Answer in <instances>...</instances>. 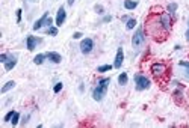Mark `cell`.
Masks as SVG:
<instances>
[{"mask_svg":"<svg viewBox=\"0 0 189 128\" xmlns=\"http://www.w3.org/2000/svg\"><path fill=\"white\" fill-rule=\"evenodd\" d=\"M47 33H48V35H51V36H56V35H58V29L51 26V27H48V29H47Z\"/></svg>","mask_w":189,"mask_h":128,"instance_id":"cell-22","label":"cell"},{"mask_svg":"<svg viewBox=\"0 0 189 128\" xmlns=\"http://www.w3.org/2000/svg\"><path fill=\"white\" fill-rule=\"evenodd\" d=\"M14 88H15V81H12V80H11V81H8V83L5 84V86L2 88V91H0V92H2V93H6L8 91H11V89H14Z\"/></svg>","mask_w":189,"mask_h":128,"instance_id":"cell-14","label":"cell"},{"mask_svg":"<svg viewBox=\"0 0 189 128\" xmlns=\"http://www.w3.org/2000/svg\"><path fill=\"white\" fill-rule=\"evenodd\" d=\"M73 38H74V39H80L82 38V33H80V32H76V33L73 35Z\"/></svg>","mask_w":189,"mask_h":128,"instance_id":"cell-29","label":"cell"},{"mask_svg":"<svg viewBox=\"0 0 189 128\" xmlns=\"http://www.w3.org/2000/svg\"><path fill=\"white\" fill-rule=\"evenodd\" d=\"M65 18H67V12H65L64 6H61V8L58 9V15H56V26H58V27H61L62 24H64Z\"/></svg>","mask_w":189,"mask_h":128,"instance_id":"cell-7","label":"cell"},{"mask_svg":"<svg viewBox=\"0 0 189 128\" xmlns=\"http://www.w3.org/2000/svg\"><path fill=\"white\" fill-rule=\"evenodd\" d=\"M185 36H186V39H188V41H189V29H188V30H186V35H185Z\"/></svg>","mask_w":189,"mask_h":128,"instance_id":"cell-33","label":"cell"},{"mask_svg":"<svg viewBox=\"0 0 189 128\" xmlns=\"http://www.w3.org/2000/svg\"><path fill=\"white\" fill-rule=\"evenodd\" d=\"M21 12H23L21 9L17 11V23H20V21H21Z\"/></svg>","mask_w":189,"mask_h":128,"instance_id":"cell-26","label":"cell"},{"mask_svg":"<svg viewBox=\"0 0 189 128\" xmlns=\"http://www.w3.org/2000/svg\"><path fill=\"white\" fill-rule=\"evenodd\" d=\"M6 59H8V54H6V53L0 54V62H2V63H5V62H6Z\"/></svg>","mask_w":189,"mask_h":128,"instance_id":"cell-27","label":"cell"},{"mask_svg":"<svg viewBox=\"0 0 189 128\" xmlns=\"http://www.w3.org/2000/svg\"><path fill=\"white\" fill-rule=\"evenodd\" d=\"M41 42V39H38V38H35V36H27V41H26V45H27V50H35V47H36V44H39Z\"/></svg>","mask_w":189,"mask_h":128,"instance_id":"cell-10","label":"cell"},{"mask_svg":"<svg viewBox=\"0 0 189 128\" xmlns=\"http://www.w3.org/2000/svg\"><path fill=\"white\" fill-rule=\"evenodd\" d=\"M159 23H160V26H162V29H163L165 32H168V30L171 29V18H170V15H168V14L160 15Z\"/></svg>","mask_w":189,"mask_h":128,"instance_id":"cell-6","label":"cell"},{"mask_svg":"<svg viewBox=\"0 0 189 128\" xmlns=\"http://www.w3.org/2000/svg\"><path fill=\"white\" fill-rule=\"evenodd\" d=\"M46 54H47V59H48V60H51L53 63H61V60H62V57H61L59 53L48 51V53H46Z\"/></svg>","mask_w":189,"mask_h":128,"instance_id":"cell-12","label":"cell"},{"mask_svg":"<svg viewBox=\"0 0 189 128\" xmlns=\"http://www.w3.org/2000/svg\"><path fill=\"white\" fill-rule=\"evenodd\" d=\"M175 11H177V3H170L168 5V12L170 14H174Z\"/></svg>","mask_w":189,"mask_h":128,"instance_id":"cell-20","label":"cell"},{"mask_svg":"<svg viewBox=\"0 0 189 128\" xmlns=\"http://www.w3.org/2000/svg\"><path fill=\"white\" fill-rule=\"evenodd\" d=\"M62 88H64V84H62V83H56V84H55V88H53L55 93H59V92L62 91Z\"/></svg>","mask_w":189,"mask_h":128,"instance_id":"cell-24","label":"cell"},{"mask_svg":"<svg viewBox=\"0 0 189 128\" xmlns=\"http://www.w3.org/2000/svg\"><path fill=\"white\" fill-rule=\"evenodd\" d=\"M51 24H53V20H51L50 17L47 18V21H46V26H48V27H51Z\"/></svg>","mask_w":189,"mask_h":128,"instance_id":"cell-28","label":"cell"},{"mask_svg":"<svg viewBox=\"0 0 189 128\" xmlns=\"http://www.w3.org/2000/svg\"><path fill=\"white\" fill-rule=\"evenodd\" d=\"M15 115V112L14 110H11V112H8L6 113V116H5V122H11V119H12V116Z\"/></svg>","mask_w":189,"mask_h":128,"instance_id":"cell-23","label":"cell"},{"mask_svg":"<svg viewBox=\"0 0 189 128\" xmlns=\"http://www.w3.org/2000/svg\"><path fill=\"white\" fill-rule=\"evenodd\" d=\"M123 60H124V51H123V48H118L117 56H115V62H113V68H121Z\"/></svg>","mask_w":189,"mask_h":128,"instance_id":"cell-8","label":"cell"},{"mask_svg":"<svg viewBox=\"0 0 189 128\" xmlns=\"http://www.w3.org/2000/svg\"><path fill=\"white\" fill-rule=\"evenodd\" d=\"M109 83H111V78H108V77L98 80L97 86L94 88V91H92V98L96 100V101H101L104 97H106L108 88H109Z\"/></svg>","mask_w":189,"mask_h":128,"instance_id":"cell-1","label":"cell"},{"mask_svg":"<svg viewBox=\"0 0 189 128\" xmlns=\"http://www.w3.org/2000/svg\"><path fill=\"white\" fill-rule=\"evenodd\" d=\"M94 9H96V12H97V14H100V15H103V14H104V9H103V6H101V5H96V6H94Z\"/></svg>","mask_w":189,"mask_h":128,"instance_id":"cell-25","label":"cell"},{"mask_svg":"<svg viewBox=\"0 0 189 128\" xmlns=\"http://www.w3.org/2000/svg\"><path fill=\"white\" fill-rule=\"evenodd\" d=\"M112 69V65H101L97 68V72H106V71H111Z\"/></svg>","mask_w":189,"mask_h":128,"instance_id":"cell-19","label":"cell"},{"mask_svg":"<svg viewBox=\"0 0 189 128\" xmlns=\"http://www.w3.org/2000/svg\"><path fill=\"white\" fill-rule=\"evenodd\" d=\"M127 81H129L127 74H126V72H121L120 76H118V83L121 84V86H124V84H127Z\"/></svg>","mask_w":189,"mask_h":128,"instance_id":"cell-15","label":"cell"},{"mask_svg":"<svg viewBox=\"0 0 189 128\" xmlns=\"http://www.w3.org/2000/svg\"><path fill=\"white\" fill-rule=\"evenodd\" d=\"M111 20H112V17H111V15H106V17L103 18V23H109Z\"/></svg>","mask_w":189,"mask_h":128,"instance_id":"cell-31","label":"cell"},{"mask_svg":"<svg viewBox=\"0 0 189 128\" xmlns=\"http://www.w3.org/2000/svg\"><path fill=\"white\" fill-rule=\"evenodd\" d=\"M151 72H153V76L160 77V76H163V74L166 72V66L163 65V63H160V62H156V63L151 65Z\"/></svg>","mask_w":189,"mask_h":128,"instance_id":"cell-5","label":"cell"},{"mask_svg":"<svg viewBox=\"0 0 189 128\" xmlns=\"http://www.w3.org/2000/svg\"><path fill=\"white\" fill-rule=\"evenodd\" d=\"M47 18H48V12H44V15H43V17H41L39 20H36V21H35V24H34V30H39L41 27H43V26L46 24Z\"/></svg>","mask_w":189,"mask_h":128,"instance_id":"cell-11","label":"cell"},{"mask_svg":"<svg viewBox=\"0 0 189 128\" xmlns=\"http://www.w3.org/2000/svg\"><path fill=\"white\" fill-rule=\"evenodd\" d=\"M178 66L185 69V74H186V78H189V62H185L182 60L180 63H178Z\"/></svg>","mask_w":189,"mask_h":128,"instance_id":"cell-17","label":"cell"},{"mask_svg":"<svg viewBox=\"0 0 189 128\" xmlns=\"http://www.w3.org/2000/svg\"><path fill=\"white\" fill-rule=\"evenodd\" d=\"M136 6H138V2H136V0H126V2H124V8L129 9V11L135 9Z\"/></svg>","mask_w":189,"mask_h":128,"instance_id":"cell-13","label":"cell"},{"mask_svg":"<svg viewBox=\"0 0 189 128\" xmlns=\"http://www.w3.org/2000/svg\"><path fill=\"white\" fill-rule=\"evenodd\" d=\"M18 122H20V113L15 112V115L12 116V119H11V124H12V125H17Z\"/></svg>","mask_w":189,"mask_h":128,"instance_id":"cell-21","label":"cell"},{"mask_svg":"<svg viewBox=\"0 0 189 128\" xmlns=\"http://www.w3.org/2000/svg\"><path fill=\"white\" fill-rule=\"evenodd\" d=\"M126 27H127L129 30L133 29V27H136V20H135V18H129L127 23H126Z\"/></svg>","mask_w":189,"mask_h":128,"instance_id":"cell-18","label":"cell"},{"mask_svg":"<svg viewBox=\"0 0 189 128\" xmlns=\"http://www.w3.org/2000/svg\"><path fill=\"white\" fill-rule=\"evenodd\" d=\"M145 42V36H144V32H142V29H138L136 30V33L133 35V38H132V45L135 47V48H139L142 44Z\"/></svg>","mask_w":189,"mask_h":128,"instance_id":"cell-3","label":"cell"},{"mask_svg":"<svg viewBox=\"0 0 189 128\" xmlns=\"http://www.w3.org/2000/svg\"><path fill=\"white\" fill-rule=\"evenodd\" d=\"M150 80L147 78L142 74H136L135 76V86H136V91H145L150 88Z\"/></svg>","mask_w":189,"mask_h":128,"instance_id":"cell-2","label":"cell"},{"mask_svg":"<svg viewBox=\"0 0 189 128\" xmlns=\"http://www.w3.org/2000/svg\"><path fill=\"white\" fill-rule=\"evenodd\" d=\"M3 65H5V69L6 71H11L17 65V57L12 56V54H8V59H6V62L3 63Z\"/></svg>","mask_w":189,"mask_h":128,"instance_id":"cell-9","label":"cell"},{"mask_svg":"<svg viewBox=\"0 0 189 128\" xmlns=\"http://www.w3.org/2000/svg\"><path fill=\"white\" fill-rule=\"evenodd\" d=\"M74 2H76V0H68V5L73 6V5H74Z\"/></svg>","mask_w":189,"mask_h":128,"instance_id":"cell-32","label":"cell"},{"mask_svg":"<svg viewBox=\"0 0 189 128\" xmlns=\"http://www.w3.org/2000/svg\"><path fill=\"white\" fill-rule=\"evenodd\" d=\"M94 48V41L91 38H85L82 42H80V51L83 54H89Z\"/></svg>","mask_w":189,"mask_h":128,"instance_id":"cell-4","label":"cell"},{"mask_svg":"<svg viewBox=\"0 0 189 128\" xmlns=\"http://www.w3.org/2000/svg\"><path fill=\"white\" fill-rule=\"evenodd\" d=\"M46 57H47V54H43V53H39V54H36V56L34 57V62L36 63V65H41V63L44 62Z\"/></svg>","mask_w":189,"mask_h":128,"instance_id":"cell-16","label":"cell"},{"mask_svg":"<svg viewBox=\"0 0 189 128\" xmlns=\"http://www.w3.org/2000/svg\"><path fill=\"white\" fill-rule=\"evenodd\" d=\"M27 119H29V115H26L24 118H23V121L20 122V124H21V125H26V124H27Z\"/></svg>","mask_w":189,"mask_h":128,"instance_id":"cell-30","label":"cell"}]
</instances>
